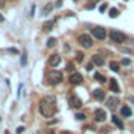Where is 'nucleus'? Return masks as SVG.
Masks as SVG:
<instances>
[{
    "instance_id": "c756f323",
    "label": "nucleus",
    "mask_w": 134,
    "mask_h": 134,
    "mask_svg": "<svg viewBox=\"0 0 134 134\" xmlns=\"http://www.w3.org/2000/svg\"><path fill=\"white\" fill-rule=\"evenodd\" d=\"M92 67H94V64H92V62H89V64H87V67H86V69H87V70H92Z\"/></svg>"
},
{
    "instance_id": "9d476101",
    "label": "nucleus",
    "mask_w": 134,
    "mask_h": 134,
    "mask_svg": "<svg viewBox=\"0 0 134 134\" xmlns=\"http://www.w3.org/2000/svg\"><path fill=\"white\" fill-rule=\"evenodd\" d=\"M92 97L95 98V100H104V90L103 89H95L94 92H92Z\"/></svg>"
},
{
    "instance_id": "1a4fd4ad",
    "label": "nucleus",
    "mask_w": 134,
    "mask_h": 134,
    "mask_svg": "<svg viewBox=\"0 0 134 134\" xmlns=\"http://www.w3.org/2000/svg\"><path fill=\"white\" fill-rule=\"evenodd\" d=\"M94 66H104V58L100 55V53H97V55H94L92 56V61H90Z\"/></svg>"
},
{
    "instance_id": "c85d7f7f",
    "label": "nucleus",
    "mask_w": 134,
    "mask_h": 134,
    "mask_svg": "<svg viewBox=\"0 0 134 134\" xmlns=\"http://www.w3.org/2000/svg\"><path fill=\"white\" fill-rule=\"evenodd\" d=\"M122 64H123V66H130L131 61H130V59H122Z\"/></svg>"
},
{
    "instance_id": "e433bc0d",
    "label": "nucleus",
    "mask_w": 134,
    "mask_h": 134,
    "mask_svg": "<svg viewBox=\"0 0 134 134\" xmlns=\"http://www.w3.org/2000/svg\"><path fill=\"white\" fill-rule=\"evenodd\" d=\"M125 2H126V0H125Z\"/></svg>"
},
{
    "instance_id": "393cba45",
    "label": "nucleus",
    "mask_w": 134,
    "mask_h": 134,
    "mask_svg": "<svg viewBox=\"0 0 134 134\" xmlns=\"http://www.w3.org/2000/svg\"><path fill=\"white\" fill-rule=\"evenodd\" d=\"M75 117H77V120H84V119H86V115H84L83 112H80V114L75 115Z\"/></svg>"
},
{
    "instance_id": "f257e3e1",
    "label": "nucleus",
    "mask_w": 134,
    "mask_h": 134,
    "mask_svg": "<svg viewBox=\"0 0 134 134\" xmlns=\"http://www.w3.org/2000/svg\"><path fill=\"white\" fill-rule=\"evenodd\" d=\"M56 111H58V106H56V100L53 97H44L39 101V112L42 114V117L45 119L53 117L56 114Z\"/></svg>"
},
{
    "instance_id": "a878e982",
    "label": "nucleus",
    "mask_w": 134,
    "mask_h": 134,
    "mask_svg": "<svg viewBox=\"0 0 134 134\" xmlns=\"http://www.w3.org/2000/svg\"><path fill=\"white\" fill-rule=\"evenodd\" d=\"M106 9H108V3H103L101 6H100V13H104Z\"/></svg>"
},
{
    "instance_id": "a211bd4d",
    "label": "nucleus",
    "mask_w": 134,
    "mask_h": 134,
    "mask_svg": "<svg viewBox=\"0 0 134 134\" xmlns=\"http://www.w3.org/2000/svg\"><path fill=\"white\" fill-rule=\"evenodd\" d=\"M119 14H120V11L117 8H111L109 9V17H112V19H114V17H117Z\"/></svg>"
},
{
    "instance_id": "9b49d317",
    "label": "nucleus",
    "mask_w": 134,
    "mask_h": 134,
    "mask_svg": "<svg viewBox=\"0 0 134 134\" xmlns=\"http://www.w3.org/2000/svg\"><path fill=\"white\" fill-rule=\"evenodd\" d=\"M59 61H61L59 55H51V56H50V59H48V64H50L51 67H56L58 64H59Z\"/></svg>"
},
{
    "instance_id": "2f4dec72",
    "label": "nucleus",
    "mask_w": 134,
    "mask_h": 134,
    "mask_svg": "<svg viewBox=\"0 0 134 134\" xmlns=\"http://www.w3.org/2000/svg\"><path fill=\"white\" fill-rule=\"evenodd\" d=\"M8 51H11V53H17V50H16V48H8Z\"/></svg>"
},
{
    "instance_id": "6ab92c4d",
    "label": "nucleus",
    "mask_w": 134,
    "mask_h": 134,
    "mask_svg": "<svg viewBox=\"0 0 134 134\" xmlns=\"http://www.w3.org/2000/svg\"><path fill=\"white\" fill-rule=\"evenodd\" d=\"M51 9H53V3H47V6L44 8V11H42V14H44V16H47V14L50 13V11H51Z\"/></svg>"
},
{
    "instance_id": "aec40b11",
    "label": "nucleus",
    "mask_w": 134,
    "mask_h": 134,
    "mask_svg": "<svg viewBox=\"0 0 134 134\" xmlns=\"http://www.w3.org/2000/svg\"><path fill=\"white\" fill-rule=\"evenodd\" d=\"M94 77H95V80L98 81V83H104V81H106V78H104V77H103L101 73H95Z\"/></svg>"
},
{
    "instance_id": "cd10ccee",
    "label": "nucleus",
    "mask_w": 134,
    "mask_h": 134,
    "mask_svg": "<svg viewBox=\"0 0 134 134\" xmlns=\"http://www.w3.org/2000/svg\"><path fill=\"white\" fill-rule=\"evenodd\" d=\"M73 69H75V67H73V62H69V64H67V70L73 72Z\"/></svg>"
},
{
    "instance_id": "bb28decb",
    "label": "nucleus",
    "mask_w": 134,
    "mask_h": 134,
    "mask_svg": "<svg viewBox=\"0 0 134 134\" xmlns=\"http://www.w3.org/2000/svg\"><path fill=\"white\" fill-rule=\"evenodd\" d=\"M24 131H25V128H24V126H19V128L16 130V134H22Z\"/></svg>"
},
{
    "instance_id": "dca6fc26",
    "label": "nucleus",
    "mask_w": 134,
    "mask_h": 134,
    "mask_svg": "<svg viewBox=\"0 0 134 134\" xmlns=\"http://www.w3.org/2000/svg\"><path fill=\"white\" fill-rule=\"evenodd\" d=\"M120 112H122V115H123V117H131V115H133V111L128 108V106H123V108L120 109Z\"/></svg>"
},
{
    "instance_id": "473e14b6",
    "label": "nucleus",
    "mask_w": 134,
    "mask_h": 134,
    "mask_svg": "<svg viewBox=\"0 0 134 134\" xmlns=\"http://www.w3.org/2000/svg\"><path fill=\"white\" fill-rule=\"evenodd\" d=\"M5 6V0H0V8H3Z\"/></svg>"
},
{
    "instance_id": "0eeeda50",
    "label": "nucleus",
    "mask_w": 134,
    "mask_h": 134,
    "mask_svg": "<svg viewBox=\"0 0 134 134\" xmlns=\"http://www.w3.org/2000/svg\"><path fill=\"white\" fill-rule=\"evenodd\" d=\"M94 117H95V122H104L106 120V111L104 109H95Z\"/></svg>"
},
{
    "instance_id": "412c9836",
    "label": "nucleus",
    "mask_w": 134,
    "mask_h": 134,
    "mask_svg": "<svg viewBox=\"0 0 134 134\" xmlns=\"http://www.w3.org/2000/svg\"><path fill=\"white\" fill-rule=\"evenodd\" d=\"M20 66H22V67H25V66H27V53H25V51L22 53V58H20Z\"/></svg>"
},
{
    "instance_id": "ddd939ff",
    "label": "nucleus",
    "mask_w": 134,
    "mask_h": 134,
    "mask_svg": "<svg viewBox=\"0 0 134 134\" xmlns=\"http://www.w3.org/2000/svg\"><path fill=\"white\" fill-rule=\"evenodd\" d=\"M109 87H111V90H112V92H119L120 90V87L117 84V80H114V78L109 80Z\"/></svg>"
},
{
    "instance_id": "20e7f679",
    "label": "nucleus",
    "mask_w": 134,
    "mask_h": 134,
    "mask_svg": "<svg viewBox=\"0 0 134 134\" xmlns=\"http://www.w3.org/2000/svg\"><path fill=\"white\" fill-rule=\"evenodd\" d=\"M78 42L81 47H84V48H90L92 47V38L89 36V34H80V38H78Z\"/></svg>"
},
{
    "instance_id": "72a5a7b5",
    "label": "nucleus",
    "mask_w": 134,
    "mask_h": 134,
    "mask_svg": "<svg viewBox=\"0 0 134 134\" xmlns=\"http://www.w3.org/2000/svg\"><path fill=\"white\" fill-rule=\"evenodd\" d=\"M2 20H3V16H2V14H0V22H2Z\"/></svg>"
},
{
    "instance_id": "5701e85b",
    "label": "nucleus",
    "mask_w": 134,
    "mask_h": 134,
    "mask_svg": "<svg viewBox=\"0 0 134 134\" xmlns=\"http://www.w3.org/2000/svg\"><path fill=\"white\" fill-rule=\"evenodd\" d=\"M98 2H100V0H90V2L87 3V9H92L95 6V3H98Z\"/></svg>"
},
{
    "instance_id": "7c9ffc66",
    "label": "nucleus",
    "mask_w": 134,
    "mask_h": 134,
    "mask_svg": "<svg viewBox=\"0 0 134 134\" xmlns=\"http://www.w3.org/2000/svg\"><path fill=\"white\" fill-rule=\"evenodd\" d=\"M56 6H62V0H56Z\"/></svg>"
},
{
    "instance_id": "6e6552de",
    "label": "nucleus",
    "mask_w": 134,
    "mask_h": 134,
    "mask_svg": "<svg viewBox=\"0 0 134 134\" xmlns=\"http://www.w3.org/2000/svg\"><path fill=\"white\" fill-rule=\"evenodd\" d=\"M69 80H70V83H72L73 86H78V84L83 83V77H81V73H72Z\"/></svg>"
},
{
    "instance_id": "2eb2a0df",
    "label": "nucleus",
    "mask_w": 134,
    "mask_h": 134,
    "mask_svg": "<svg viewBox=\"0 0 134 134\" xmlns=\"http://www.w3.org/2000/svg\"><path fill=\"white\" fill-rule=\"evenodd\" d=\"M112 123L117 126V128H120V130H123V122H122L117 115H112Z\"/></svg>"
},
{
    "instance_id": "4468645a",
    "label": "nucleus",
    "mask_w": 134,
    "mask_h": 134,
    "mask_svg": "<svg viewBox=\"0 0 134 134\" xmlns=\"http://www.w3.org/2000/svg\"><path fill=\"white\" fill-rule=\"evenodd\" d=\"M106 104H108L109 108H115L119 104V98L117 97H111V98H108V100H106Z\"/></svg>"
},
{
    "instance_id": "7ed1b4c3",
    "label": "nucleus",
    "mask_w": 134,
    "mask_h": 134,
    "mask_svg": "<svg viewBox=\"0 0 134 134\" xmlns=\"http://www.w3.org/2000/svg\"><path fill=\"white\" fill-rule=\"evenodd\" d=\"M47 78L50 81V84H58V83H61V81H62V73L59 70H51Z\"/></svg>"
},
{
    "instance_id": "f3484780",
    "label": "nucleus",
    "mask_w": 134,
    "mask_h": 134,
    "mask_svg": "<svg viewBox=\"0 0 134 134\" xmlns=\"http://www.w3.org/2000/svg\"><path fill=\"white\" fill-rule=\"evenodd\" d=\"M109 67H111V70H112V72H119L120 64H119L117 61H111V62H109Z\"/></svg>"
},
{
    "instance_id": "423d86ee",
    "label": "nucleus",
    "mask_w": 134,
    "mask_h": 134,
    "mask_svg": "<svg viewBox=\"0 0 134 134\" xmlns=\"http://www.w3.org/2000/svg\"><path fill=\"white\" fill-rule=\"evenodd\" d=\"M69 104H70L72 108H81V106H83V101H81L80 97H77L75 94H72L70 97H69Z\"/></svg>"
},
{
    "instance_id": "b1692460",
    "label": "nucleus",
    "mask_w": 134,
    "mask_h": 134,
    "mask_svg": "<svg viewBox=\"0 0 134 134\" xmlns=\"http://www.w3.org/2000/svg\"><path fill=\"white\" fill-rule=\"evenodd\" d=\"M55 44H56V39H55V38H50V39L47 41V47H53Z\"/></svg>"
},
{
    "instance_id": "4be33fe9",
    "label": "nucleus",
    "mask_w": 134,
    "mask_h": 134,
    "mask_svg": "<svg viewBox=\"0 0 134 134\" xmlns=\"http://www.w3.org/2000/svg\"><path fill=\"white\" fill-rule=\"evenodd\" d=\"M75 59H77V62H83V59H84V53L78 51V53H77V58H75Z\"/></svg>"
},
{
    "instance_id": "f8f14e48",
    "label": "nucleus",
    "mask_w": 134,
    "mask_h": 134,
    "mask_svg": "<svg viewBox=\"0 0 134 134\" xmlns=\"http://www.w3.org/2000/svg\"><path fill=\"white\" fill-rule=\"evenodd\" d=\"M55 19L53 20H48V22H45V24H44V27H42V30L45 31V33H48V31H51V28H53L55 27Z\"/></svg>"
},
{
    "instance_id": "c9c22d12",
    "label": "nucleus",
    "mask_w": 134,
    "mask_h": 134,
    "mask_svg": "<svg viewBox=\"0 0 134 134\" xmlns=\"http://www.w3.org/2000/svg\"><path fill=\"white\" fill-rule=\"evenodd\" d=\"M62 134H72V133H62Z\"/></svg>"
},
{
    "instance_id": "f704fd0d",
    "label": "nucleus",
    "mask_w": 134,
    "mask_h": 134,
    "mask_svg": "<svg viewBox=\"0 0 134 134\" xmlns=\"http://www.w3.org/2000/svg\"><path fill=\"white\" fill-rule=\"evenodd\" d=\"M47 134H55V133H53V131H48V133H47Z\"/></svg>"
},
{
    "instance_id": "39448f33",
    "label": "nucleus",
    "mask_w": 134,
    "mask_h": 134,
    "mask_svg": "<svg viewBox=\"0 0 134 134\" xmlns=\"http://www.w3.org/2000/svg\"><path fill=\"white\" fill-rule=\"evenodd\" d=\"M92 36L97 38L98 41H104L106 39V30L101 27H95V28H92Z\"/></svg>"
},
{
    "instance_id": "f03ea898",
    "label": "nucleus",
    "mask_w": 134,
    "mask_h": 134,
    "mask_svg": "<svg viewBox=\"0 0 134 134\" xmlns=\"http://www.w3.org/2000/svg\"><path fill=\"white\" fill-rule=\"evenodd\" d=\"M109 38H111V41H112L114 44H123V42H126V39H128L126 34L119 31V30H111Z\"/></svg>"
}]
</instances>
